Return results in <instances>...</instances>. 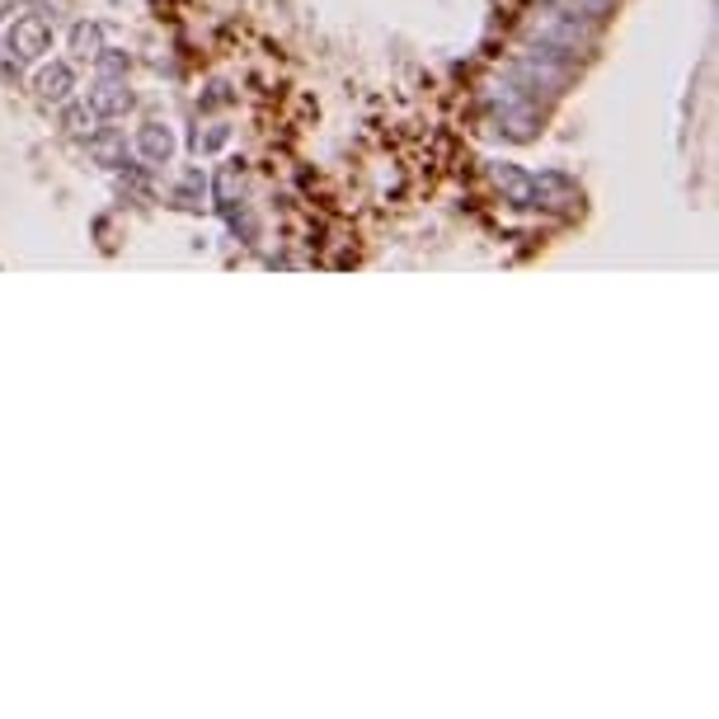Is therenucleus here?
Wrapping results in <instances>:
<instances>
[{"mask_svg":"<svg viewBox=\"0 0 719 719\" xmlns=\"http://www.w3.org/2000/svg\"><path fill=\"white\" fill-rule=\"evenodd\" d=\"M537 38L550 43V47H560V53L578 57V53H588V47H597V29L583 20V14L555 5V10H546L537 20Z\"/></svg>","mask_w":719,"mask_h":719,"instance_id":"nucleus-1","label":"nucleus"},{"mask_svg":"<svg viewBox=\"0 0 719 719\" xmlns=\"http://www.w3.org/2000/svg\"><path fill=\"white\" fill-rule=\"evenodd\" d=\"M5 53L14 61H38L43 53H53V24H47L43 14H24V20H14V29L5 33Z\"/></svg>","mask_w":719,"mask_h":719,"instance_id":"nucleus-2","label":"nucleus"},{"mask_svg":"<svg viewBox=\"0 0 719 719\" xmlns=\"http://www.w3.org/2000/svg\"><path fill=\"white\" fill-rule=\"evenodd\" d=\"M490 179L498 183L504 203H513V207H537V175H527V170H517V165L498 160V165H490Z\"/></svg>","mask_w":719,"mask_h":719,"instance_id":"nucleus-3","label":"nucleus"},{"mask_svg":"<svg viewBox=\"0 0 719 719\" xmlns=\"http://www.w3.org/2000/svg\"><path fill=\"white\" fill-rule=\"evenodd\" d=\"M86 104L99 113V119H123V113H127L132 104H137V99H132V90H127V80H123V76H99Z\"/></svg>","mask_w":719,"mask_h":719,"instance_id":"nucleus-4","label":"nucleus"},{"mask_svg":"<svg viewBox=\"0 0 719 719\" xmlns=\"http://www.w3.org/2000/svg\"><path fill=\"white\" fill-rule=\"evenodd\" d=\"M137 156H142L146 165H170V156H175V132L165 127V123L137 127Z\"/></svg>","mask_w":719,"mask_h":719,"instance_id":"nucleus-5","label":"nucleus"},{"mask_svg":"<svg viewBox=\"0 0 719 719\" xmlns=\"http://www.w3.org/2000/svg\"><path fill=\"white\" fill-rule=\"evenodd\" d=\"M578 183L564 175H537V207H574Z\"/></svg>","mask_w":719,"mask_h":719,"instance_id":"nucleus-6","label":"nucleus"},{"mask_svg":"<svg viewBox=\"0 0 719 719\" xmlns=\"http://www.w3.org/2000/svg\"><path fill=\"white\" fill-rule=\"evenodd\" d=\"M33 86H38V94L47 99V104H61V99L76 90V71H71L66 61H53V66H43Z\"/></svg>","mask_w":719,"mask_h":719,"instance_id":"nucleus-7","label":"nucleus"},{"mask_svg":"<svg viewBox=\"0 0 719 719\" xmlns=\"http://www.w3.org/2000/svg\"><path fill=\"white\" fill-rule=\"evenodd\" d=\"M90 156L99 165H109V170H123V165H127V137H123V132H94V137H90Z\"/></svg>","mask_w":719,"mask_h":719,"instance_id":"nucleus-8","label":"nucleus"},{"mask_svg":"<svg viewBox=\"0 0 719 719\" xmlns=\"http://www.w3.org/2000/svg\"><path fill=\"white\" fill-rule=\"evenodd\" d=\"M245 189V165L240 160H226L222 170H216V183H212V203L216 207H231V203H240V193Z\"/></svg>","mask_w":719,"mask_h":719,"instance_id":"nucleus-9","label":"nucleus"},{"mask_svg":"<svg viewBox=\"0 0 719 719\" xmlns=\"http://www.w3.org/2000/svg\"><path fill=\"white\" fill-rule=\"evenodd\" d=\"M61 127L71 132V137H94L99 132V113L90 109V104H66V113H61Z\"/></svg>","mask_w":719,"mask_h":719,"instance_id":"nucleus-10","label":"nucleus"},{"mask_svg":"<svg viewBox=\"0 0 719 719\" xmlns=\"http://www.w3.org/2000/svg\"><path fill=\"white\" fill-rule=\"evenodd\" d=\"M203 193H207L203 170H183L179 189H175V203H179V207H189V212H198V207H203Z\"/></svg>","mask_w":719,"mask_h":719,"instance_id":"nucleus-11","label":"nucleus"},{"mask_svg":"<svg viewBox=\"0 0 719 719\" xmlns=\"http://www.w3.org/2000/svg\"><path fill=\"white\" fill-rule=\"evenodd\" d=\"M99 47H104V29H99V24H76V29H71V53H76L80 61H90Z\"/></svg>","mask_w":719,"mask_h":719,"instance_id":"nucleus-12","label":"nucleus"},{"mask_svg":"<svg viewBox=\"0 0 719 719\" xmlns=\"http://www.w3.org/2000/svg\"><path fill=\"white\" fill-rule=\"evenodd\" d=\"M560 5L583 14V20H607V14L616 10V0H560Z\"/></svg>","mask_w":719,"mask_h":719,"instance_id":"nucleus-13","label":"nucleus"},{"mask_svg":"<svg viewBox=\"0 0 719 719\" xmlns=\"http://www.w3.org/2000/svg\"><path fill=\"white\" fill-rule=\"evenodd\" d=\"M94 61H99V76H127V53H119V47H99Z\"/></svg>","mask_w":719,"mask_h":719,"instance_id":"nucleus-14","label":"nucleus"},{"mask_svg":"<svg viewBox=\"0 0 719 719\" xmlns=\"http://www.w3.org/2000/svg\"><path fill=\"white\" fill-rule=\"evenodd\" d=\"M226 142H231V127H226V123H212L207 132H198V137H193L198 150H222Z\"/></svg>","mask_w":719,"mask_h":719,"instance_id":"nucleus-15","label":"nucleus"},{"mask_svg":"<svg viewBox=\"0 0 719 719\" xmlns=\"http://www.w3.org/2000/svg\"><path fill=\"white\" fill-rule=\"evenodd\" d=\"M14 76H20V61H14L5 47H0V80H14Z\"/></svg>","mask_w":719,"mask_h":719,"instance_id":"nucleus-16","label":"nucleus"}]
</instances>
